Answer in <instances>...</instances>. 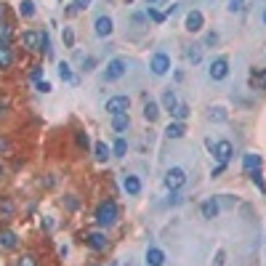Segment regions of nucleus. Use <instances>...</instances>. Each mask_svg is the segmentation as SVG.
I'll list each match as a JSON object with an SVG mask.
<instances>
[{"instance_id":"5","label":"nucleus","mask_w":266,"mask_h":266,"mask_svg":"<svg viewBox=\"0 0 266 266\" xmlns=\"http://www.w3.org/2000/svg\"><path fill=\"white\" fill-rule=\"evenodd\" d=\"M213 154H216L218 165H226L235 154V147H232V141H218V144H213Z\"/></svg>"},{"instance_id":"48","label":"nucleus","mask_w":266,"mask_h":266,"mask_svg":"<svg viewBox=\"0 0 266 266\" xmlns=\"http://www.w3.org/2000/svg\"><path fill=\"white\" fill-rule=\"evenodd\" d=\"M3 16H5V5L0 3V22H3Z\"/></svg>"},{"instance_id":"22","label":"nucleus","mask_w":266,"mask_h":266,"mask_svg":"<svg viewBox=\"0 0 266 266\" xmlns=\"http://www.w3.org/2000/svg\"><path fill=\"white\" fill-rule=\"evenodd\" d=\"M35 14H37V8H35L32 0H22V3H19V16L22 19H32Z\"/></svg>"},{"instance_id":"24","label":"nucleus","mask_w":266,"mask_h":266,"mask_svg":"<svg viewBox=\"0 0 266 266\" xmlns=\"http://www.w3.org/2000/svg\"><path fill=\"white\" fill-rule=\"evenodd\" d=\"M171 115H173V118H176V122H184L186 118H189V104H176Z\"/></svg>"},{"instance_id":"21","label":"nucleus","mask_w":266,"mask_h":266,"mask_svg":"<svg viewBox=\"0 0 266 266\" xmlns=\"http://www.w3.org/2000/svg\"><path fill=\"white\" fill-rule=\"evenodd\" d=\"M242 168H245L248 173L258 171V168H261V154H245V160H242Z\"/></svg>"},{"instance_id":"2","label":"nucleus","mask_w":266,"mask_h":266,"mask_svg":"<svg viewBox=\"0 0 266 266\" xmlns=\"http://www.w3.org/2000/svg\"><path fill=\"white\" fill-rule=\"evenodd\" d=\"M184 184H186V171L184 168H171V171L165 173V186L171 192H178Z\"/></svg>"},{"instance_id":"1","label":"nucleus","mask_w":266,"mask_h":266,"mask_svg":"<svg viewBox=\"0 0 266 266\" xmlns=\"http://www.w3.org/2000/svg\"><path fill=\"white\" fill-rule=\"evenodd\" d=\"M93 218H96L99 226H112L115 221H118V203H115V200H104V203H99Z\"/></svg>"},{"instance_id":"29","label":"nucleus","mask_w":266,"mask_h":266,"mask_svg":"<svg viewBox=\"0 0 266 266\" xmlns=\"http://www.w3.org/2000/svg\"><path fill=\"white\" fill-rule=\"evenodd\" d=\"M40 54L51 56V37H48V32H45V30H40Z\"/></svg>"},{"instance_id":"20","label":"nucleus","mask_w":266,"mask_h":266,"mask_svg":"<svg viewBox=\"0 0 266 266\" xmlns=\"http://www.w3.org/2000/svg\"><path fill=\"white\" fill-rule=\"evenodd\" d=\"M109 154H112V149L104 144V141H96V147H93V157L99 160V163H107Z\"/></svg>"},{"instance_id":"6","label":"nucleus","mask_w":266,"mask_h":266,"mask_svg":"<svg viewBox=\"0 0 266 266\" xmlns=\"http://www.w3.org/2000/svg\"><path fill=\"white\" fill-rule=\"evenodd\" d=\"M22 45L32 54H40V30H27L22 32Z\"/></svg>"},{"instance_id":"46","label":"nucleus","mask_w":266,"mask_h":266,"mask_svg":"<svg viewBox=\"0 0 266 266\" xmlns=\"http://www.w3.org/2000/svg\"><path fill=\"white\" fill-rule=\"evenodd\" d=\"M250 86L258 88V72H250Z\"/></svg>"},{"instance_id":"37","label":"nucleus","mask_w":266,"mask_h":266,"mask_svg":"<svg viewBox=\"0 0 266 266\" xmlns=\"http://www.w3.org/2000/svg\"><path fill=\"white\" fill-rule=\"evenodd\" d=\"M30 77H32V80H35V83H40V80H43V67H32Z\"/></svg>"},{"instance_id":"11","label":"nucleus","mask_w":266,"mask_h":266,"mask_svg":"<svg viewBox=\"0 0 266 266\" xmlns=\"http://www.w3.org/2000/svg\"><path fill=\"white\" fill-rule=\"evenodd\" d=\"M16 216V205L11 197H0V221H11Z\"/></svg>"},{"instance_id":"45","label":"nucleus","mask_w":266,"mask_h":266,"mask_svg":"<svg viewBox=\"0 0 266 266\" xmlns=\"http://www.w3.org/2000/svg\"><path fill=\"white\" fill-rule=\"evenodd\" d=\"M216 40H218V35H216V32H210V35L205 37V43H207V45H213V43H216Z\"/></svg>"},{"instance_id":"49","label":"nucleus","mask_w":266,"mask_h":266,"mask_svg":"<svg viewBox=\"0 0 266 266\" xmlns=\"http://www.w3.org/2000/svg\"><path fill=\"white\" fill-rule=\"evenodd\" d=\"M5 178V168H3V163H0V181Z\"/></svg>"},{"instance_id":"10","label":"nucleus","mask_w":266,"mask_h":266,"mask_svg":"<svg viewBox=\"0 0 266 266\" xmlns=\"http://www.w3.org/2000/svg\"><path fill=\"white\" fill-rule=\"evenodd\" d=\"M112 30H115V24H112V19H109V16H99L93 22V32L99 37H109V35H112Z\"/></svg>"},{"instance_id":"39","label":"nucleus","mask_w":266,"mask_h":266,"mask_svg":"<svg viewBox=\"0 0 266 266\" xmlns=\"http://www.w3.org/2000/svg\"><path fill=\"white\" fill-rule=\"evenodd\" d=\"M37 90H40V93H51V83L48 80H40V83H37Z\"/></svg>"},{"instance_id":"16","label":"nucleus","mask_w":266,"mask_h":266,"mask_svg":"<svg viewBox=\"0 0 266 266\" xmlns=\"http://www.w3.org/2000/svg\"><path fill=\"white\" fill-rule=\"evenodd\" d=\"M131 128V118H128V112H120V115H112V131L115 133H122Z\"/></svg>"},{"instance_id":"7","label":"nucleus","mask_w":266,"mask_h":266,"mask_svg":"<svg viewBox=\"0 0 266 266\" xmlns=\"http://www.w3.org/2000/svg\"><path fill=\"white\" fill-rule=\"evenodd\" d=\"M149 69H152L154 75H165L168 69H171V56L163 54V51H160V54H154L152 61H149Z\"/></svg>"},{"instance_id":"27","label":"nucleus","mask_w":266,"mask_h":266,"mask_svg":"<svg viewBox=\"0 0 266 266\" xmlns=\"http://www.w3.org/2000/svg\"><path fill=\"white\" fill-rule=\"evenodd\" d=\"M163 104H165V109H168V112H173V107L178 104L176 93H173V90H165V93H163Z\"/></svg>"},{"instance_id":"18","label":"nucleus","mask_w":266,"mask_h":266,"mask_svg":"<svg viewBox=\"0 0 266 266\" xmlns=\"http://www.w3.org/2000/svg\"><path fill=\"white\" fill-rule=\"evenodd\" d=\"M147 264L149 266H163L165 264V253L160 248H147Z\"/></svg>"},{"instance_id":"13","label":"nucleus","mask_w":266,"mask_h":266,"mask_svg":"<svg viewBox=\"0 0 266 266\" xmlns=\"http://www.w3.org/2000/svg\"><path fill=\"white\" fill-rule=\"evenodd\" d=\"M218 210H221V207H218V203H216L213 197H210V200H205V203L200 205V216L207 218V221H213V218L218 216Z\"/></svg>"},{"instance_id":"34","label":"nucleus","mask_w":266,"mask_h":266,"mask_svg":"<svg viewBox=\"0 0 266 266\" xmlns=\"http://www.w3.org/2000/svg\"><path fill=\"white\" fill-rule=\"evenodd\" d=\"M64 45H67V48H72V45H75V32H72V27H64Z\"/></svg>"},{"instance_id":"38","label":"nucleus","mask_w":266,"mask_h":266,"mask_svg":"<svg viewBox=\"0 0 266 266\" xmlns=\"http://www.w3.org/2000/svg\"><path fill=\"white\" fill-rule=\"evenodd\" d=\"M242 3H245V0H229V11H232V14L242 11Z\"/></svg>"},{"instance_id":"31","label":"nucleus","mask_w":266,"mask_h":266,"mask_svg":"<svg viewBox=\"0 0 266 266\" xmlns=\"http://www.w3.org/2000/svg\"><path fill=\"white\" fill-rule=\"evenodd\" d=\"M59 77H61L64 83H72V69H69V64H67V61H61V64H59Z\"/></svg>"},{"instance_id":"19","label":"nucleus","mask_w":266,"mask_h":266,"mask_svg":"<svg viewBox=\"0 0 266 266\" xmlns=\"http://www.w3.org/2000/svg\"><path fill=\"white\" fill-rule=\"evenodd\" d=\"M160 118V107H157V101H152V99H147V104H144V120H149V122H154Z\"/></svg>"},{"instance_id":"43","label":"nucleus","mask_w":266,"mask_h":266,"mask_svg":"<svg viewBox=\"0 0 266 266\" xmlns=\"http://www.w3.org/2000/svg\"><path fill=\"white\" fill-rule=\"evenodd\" d=\"M67 207H69V210H75V207H77V200H75V194H67Z\"/></svg>"},{"instance_id":"15","label":"nucleus","mask_w":266,"mask_h":266,"mask_svg":"<svg viewBox=\"0 0 266 266\" xmlns=\"http://www.w3.org/2000/svg\"><path fill=\"white\" fill-rule=\"evenodd\" d=\"M0 248H5V250L19 248V237H16V232H11V229H3V232H0Z\"/></svg>"},{"instance_id":"35","label":"nucleus","mask_w":266,"mask_h":266,"mask_svg":"<svg viewBox=\"0 0 266 266\" xmlns=\"http://www.w3.org/2000/svg\"><path fill=\"white\" fill-rule=\"evenodd\" d=\"M40 186H43V189H54V186H56V176H54V173H48L45 178H40Z\"/></svg>"},{"instance_id":"32","label":"nucleus","mask_w":266,"mask_h":266,"mask_svg":"<svg viewBox=\"0 0 266 266\" xmlns=\"http://www.w3.org/2000/svg\"><path fill=\"white\" fill-rule=\"evenodd\" d=\"M75 141H77V147H80V149H88V144H90L86 131H75Z\"/></svg>"},{"instance_id":"17","label":"nucleus","mask_w":266,"mask_h":266,"mask_svg":"<svg viewBox=\"0 0 266 266\" xmlns=\"http://www.w3.org/2000/svg\"><path fill=\"white\" fill-rule=\"evenodd\" d=\"M122 189L131 194V197H136V194L141 192V181H139V176H131V173H128V176L122 178Z\"/></svg>"},{"instance_id":"25","label":"nucleus","mask_w":266,"mask_h":266,"mask_svg":"<svg viewBox=\"0 0 266 266\" xmlns=\"http://www.w3.org/2000/svg\"><path fill=\"white\" fill-rule=\"evenodd\" d=\"M184 59H186V61H192V64H200V61H203V51H200L197 45H192V48H186V51H184Z\"/></svg>"},{"instance_id":"44","label":"nucleus","mask_w":266,"mask_h":266,"mask_svg":"<svg viewBox=\"0 0 266 266\" xmlns=\"http://www.w3.org/2000/svg\"><path fill=\"white\" fill-rule=\"evenodd\" d=\"M258 88H266V69L258 72Z\"/></svg>"},{"instance_id":"14","label":"nucleus","mask_w":266,"mask_h":266,"mask_svg":"<svg viewBox=\"0 0 266 266\" xmlns=\"http://www.w3.org/2000/svg\"><path fill=\"white\" fill-rule=\"evenodd\" d=\"M14 64V48L11 43H0V69H11Z\"/></svg>"},{"instance_id":"26","label":"nucleus","mask_w":266,"mask_h":266,"mask_svg":"<svg viewBox=\"0 0 266 266\" xmlns=\"http://www.w3.org/2000/svg\"><path fill=\"white\" fill-rule=\"evenodd\" d=\"M125 152H128V141L120 136V139L112 144V154H115V157H125Z\"/></svg>"},{"instance_id":"40","label":"nucleus","mask_w":266,"mask_h":266,"mask_svg":"<svg viewBox=\"0 0 266 266\" xmlns=\"http://www.w3.org/2000/svg\"><path fill=\"white\" fill-rule=\"evenodd\" d=\"M0 152H3V154H5V152H11V141H8V139H3V136H0Z\"/></svg>"},{"instance_id":"28","label":"nucleus","mask_w":266,"mask_h":266,"mask_svg":"<svg viewBox=\"0 0 266 266\" xmlns=\"http://www.w3.org/2000/svg\"><path fill=\"white\" fill-rule=\"evenodd\" d=\"M11 35H14L11 24L8 22H0V43H11Z\"/></svg>"},{"instance_id":"3","label":"nucleus","mask_w":266,"mask_h":266,"mask_svg":"<svg viewBox=\"0 0 266 266\" xmlns=\"http://www.w3.org/2000/svg\"><path fill=\"white\" fill-rule=\"evenodd\" d=\"M125 69H128V64H125V59H112L107 64V69H104V80H120L122 75H125Z\"/></svg>"},{"instance_id":"23","label":"nucleus","mask_w":266,"mask_h":266,"mask_svg":"<svg viewBox=\"0 0 266 266\" xmlns=\"http://www.w3.org/2000/svg\"><path fill=\"white\" fill-rule=\"evenodd\" d=\"M184 133H186L184 122H171V125L165 128V136H168V139H181Z\"/></svg>"},{"instance_id":"50","label":"nucleus","mask_w":266,"mask_h":266,"mask_svg":"<svg viewBox=\"0 0 266 266\" xmlns=\"http://www.w3.org/2000/svg\"><path fill=\"white\" fill-rule=\"evenodd\" d=\"M5 107H8V104H5V101H0V115L5 112Z\"/></svg>"},{"instance_id":"42","label":"nucleus","mask_w":266,"mask_h":266,"mask_svg":"<svg viewBox=\"0 0 266 266\" xmlns=\"http://www.w3.org/2000/svg\"><path fill=\"white\" fill-rule=\"evenodd\" d=\"M224 258H226V253H224V250H218V253H216V261H213V266H224Z\"/></svg>"},{"instance_id":"41","label":"nucleus","mask_w":266,"mask_h":266,"mask_svg":"<svg viewBox=\"0 0 266 266\" xmlns=\"http://www.w3.org/2000/svg\"><path fill=\"white\" fill-rule=\"evenodd\" d=\"M75 8H77V11H86V8H90V0H75Z\"/></svg>"},{"instance_id":"36","label":"nucleus","mask_w":266,"mask_h":266,"mask_svg":"<svg viewBox=\"0 0 266 266\" xmlns=\"http://www.w3.org/2000/svg\"><path fill=\"white\" fill-rule=\"evenodd\" d=\"M250 178H253V184H256L258 189H261V194H264V192H266V184H264L261 173H258V171H253V173H250Z\"/></svg>"},{"instance_id":"51","label":"nucleus","mask_w":266,"mask_h":266,"mask_svg":"<svg viewBox=\"0 0 266 266\" xmlns=\"http://www.w3.org/2000/svg\"><path fill=\"white\" fill-rule=\"evenodd\" d=\"M264 24H266V8H264Z\"/></svg>"},{"instance_id":"4","label":"nucleus","mask_w":266,"mask_h":266,"mask_svg":"<svg viewBox=\"0 0 266 266\" xmlns=\"http://www.w3.org/2000/svg\"><path fill=\"white\" fill-rule=\"evenodd\" d=\"M86 245L90 250H96V253H104L109 248V239L104 232H90V235H86Z\"/></svg>"},{"instance_id":"47","label":"nucleus","mask_w":266,"mask_h":266,"mask_svg":"<svg viewBox=\"0 0 266 266\" xmlns=\"http://www.w3.org/2000/svg\"><path fill=\"white\" fill-rule=\"evenodd\" d=\"M93 64H96L93 59H86V61H83V67H86V72H88V69H93Z\"/></svg>"},{"instance_id":"12","label":"nucleus","mask_w":266,"mask_h":266,"mask_svg":"<svg viewBox=\"0 0 266 266\" xmlns=\"http://www.w3.org/2000/svg\"><path fill=\"white\" fill-rule=\"evenodd\" d=\"M205 27V16L200 14V11H189V14H186V30L189 32H200Z\"/></svg>"},{"instance_id":"33","label":"nucleus","mask_w":266,"mask_h":266,"mask_svg":"<svg viewBox=\"0 0 266 266\" xmlns=\"http://www.w3.org/2000/svg\"><path fill=\"white\" fill-rule=\"evenodd\" d=\"M147 16L152 19L154 24H163V22H165V14H160V11H157V8H152V5L147 8Z\"/></svg>"},{"instance_id":"8","label":"nucleus","mask_w":266,"mask_h":266,"mask_svg":"<svg viewBox=\"0 0 266 266\" xmlns=\"http://www.w3.org/2000/svg\"><path fill=\"white\" fill-rule=\"evenodd\" d=\"M128 107H131V99H128V96H112V99L107 101V112L109 115L128 112Z\"/></svg>"},{"instance_id":"52","label":"nucleus","mask_w":266,"mask_h":266,"mask_svg":"<svg viewBox=\"0 0 266 266\" xmlns=\"http://www.w3.org/2000/svg\"><path fill=\"white\" fill-rule=\"evenodd\" d=\"M147 3H149V5H152V3H154V0H147Z\"/></svg>"},{"instance_id":"9","label":"nucleus","mask_w":266,"mask_h":266,"mask_svg":"<svg viewBox=\"0 0 266 266\" xmlns=\"http://www.w3.org/2000/svg\"><path fill=\"white\" fill-rule=\"evenodd\" d=\"M207 75H210V80H224V77L229 75V61H226L224 56H221V59H216L210 64V69H207Z\"/></svg>"},{"instance_id":"30","label":"nucleus","mask_w":266,"mask_h":266,"mask_svg":"<svg viewBox=\"0 0 266 266\" xmlns=\"http://www.w3.org/2000/svg\"><path fill=\"white\" fill-rule=\"evenodd\" d=\"M16 266H37V258H35V253H22V258L16 261Z\"/></svg>"}]
</instances>
